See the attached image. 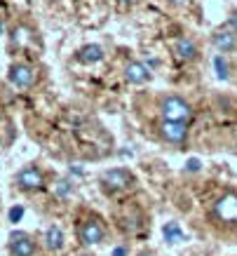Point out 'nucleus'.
<instances>
[{
  "label": "nucleus",
  "mask_w": 237,
  "mask_h": 256,
  "mask_svg": "<svg viewBox=\"0 0 237 256\" xmlns=\"http://www.w3.org/2000/svg\"><path fill=\"white\" fill-rule=\"evenodd\" d=\"M160 113L162 120H174V122H188L192 118V108L188 101H184L181 96H164L160 101Z\"/></svg>",
  "instance_id": "nucleus-1"
},
{
  "label": "nucleus",
  "mask_w": 237,
  "mask_h": 256,
  "mask_svg": "<svg viewBox=\"0 0 237 256\" xmlns=\"http://www.w3.org/2000/svg\"><path fill=\"white\" fill-rule=\"evenodd\" d=\"M132 184H134V174L127 172V170H122V167L110 170V172H104V174H101V186H104V190H106L108 195L130 190Z\"/></svg>",
  "instance_id": "nucleus-2"
},
{
  "label": "nucleus",
  "mask_w": 237,
  "mask_h": 256,
  "mask_svg": "<svg viewBox=\"0 0 237 256\" xmlns=\"http://www.w3.org/2000/svg\"><path fill=\"white\" fill-rule=\"evenodd\" d=\"M16 186H19V190H24V193L40 190V188L45 186V174L40 172V167L28 164V167H24V170L16 174Z\"/></svg>",
  "instance_id": "nucleus-3"
},
{
  "label": "nucleus",
  "mask_w": 237,
  "mask_h": 256,
  "mask_svg": "<svg viewBox=\"0 0 237 256\" xmlns=\"http://www.w3.org/2000/svg\"><path fill=\"white\" fill-rule=\"evenodd\" d=\"M214 216L221 224H237V195L226 193L214 204Z\"/></svg>",
  "instance_id": "nucleus-4"
},
{
  "label": "nucleus",
  "mask_w": 237,
  "mask_h": 256,
  "mask_svg": "<svg viewBox=\"0 0 237 256\" xmlns=\"http://www.w3.org/2000/svg\"><path fill=\"white\" fill-rule=\"evenodd\" d=\"M160 136L169 144H181L188 136V130H186V122H174V120H162L160 122Z\"/></svg>",
  "instance_id": "nucleus-5"
},
{
  "label": "nucleus",
  "mask_w": 237,
  "mask_h": 256,
  "mask_svg": "<svg viewBox=\"0 0 237 256\" xmlns=\"http://www.w3.org/2000/svg\"><path fill=\"white\" fill-rule=\"evenodd\" d=\"M10 82L14 87H31L36 82V70L28 66V64H14L8 73Z\"/></svg>",
  "instance_id": "nucleus-6"
},
{
  "label": "nucleus",
  "mask_w": 237,
  "mask_h": 256,
  "mask_svg": "<svg viewBox=\"0 0 237 256\" xmlns=\"http://www.w3.org/2000/svg\"><path fill=\"white\" fill-rule=\"evenodd\" d=\"M36 242L26 233H12L10 235V254L12 256H33Z\"/></svg>",
  "instance_id": "nucleus-7"
},
{
  "label": "nucleus",
  "mask_w": 237,
  "mask_h": 256,
  "mask_svg": "<svg viewBox=\"0 0 237 256\" xmlns=\"http://www.w3.org/2000/svg\"><path fill=\"white\" fill-rule=\"evenodd\" d=\"M78 235H80V242H82V244L92 247V244H99V242L104 240V228H101V224H96V221H87V224L80 226Z\"/></svg>",
  "instance_id": "nucleus-8"
},
{
  "label": "nucleus",
  "mask_w": 237,
  "mask_h": 256,
  "mask_svg": "<svg viewBox=\"0 0 237 256\" xmlns=\"http://www.w3.org/2000/svg\"><path fill=\"white\" fill-rule=\"evenodd\" d=\"M124 78L130 80L132 85H141V82H146V80L150 78V70H148V66L141 62H132L127 68H124Z\"/></svg>",
  "instance_id": "nucleus-9"
},
{
  "label": "nucleus",
  "mask_w": 237,
  "mask_h": 256,
  "mask_svg": "<svg viewBox=\"0 0 237 256\" xmlns=\"http://www.w3.org/2000/svg\"><path fill=\"white\" fill-rule=\"evenodd\" d=\"M174 52L178 59L190 62V59H195V54H198V47H195V42H192L190 38H178L174 42Z\"/></svg>",
  "instance_id": "nucleus-10"
},
{
  "label": "nucleus",
  "mask_w": 237,
  "mask_h": 256,
  "mask_svg": "<svg viewBox=\"0 0 237 256\" xmlns=\"http://www.w3.org/2000/svg\"><path fill=\"white\" fill-rule=\"evenodd\" d=\"M45 244H47L50 252H62V247H64V230L56 224L50 226V228L45 230Z\"/></svg>",
  "instance_id": "nucleus-11"
},
{
  "label": "nucleus",
  "mask_w": 237,
  "mask_h": 256,
  "mask_svg": "<svg viewBox=\"0 0 237 256\" xmlns=\"http://www.w3.org/2000/svg\"><path fill=\"white\" fill-rule=\"evenodd\" d=\"M214 47L221 50V52H230L237 47V36L235 31H218L214 36Z\"/></svg>",
  "instance_id": "nucleus-12"
},
{
  "label": "nucleus",
  "mask_w": 237,
  "mask_h": 256,
  "mask_svg": "<svg viewBox=\"0 0 237 256\" xmlns=\"http://www.w3.org/2000/svg\"><path fill=\"white\" fill-rule=\"evenodd\" d=\"M10 40H12V45H14V47H26L33 40V31L28 28V26H24V24H22V26H14V28H12Z\"/></svg>",
  "instance_id": "nucleus-13"
},
{
  "label": "nucleus",
  "mask_w": 237,
  "mask_h": 256,
  "mask_svg": "<svg viewBox=\"0 0 237 256\" xmlns=\"http://www.w3.org/2000/svg\"><path fill=\"white\" fill-rule=\"evenodd\" d=\"M101 56H104V50L99 45H87L78 52V59L82 64H96V62H101Z\"/></svg>",
  "instance_id": "nucleus-14"
},
{
  "label": "nucleus",
  "mask_w": 237,
  "mask_h": 256,
  "mask_svg": "<svg viewBox=\"0 0 237 256\" xmlns=\"http://www.w3.org/2000/svg\"><path fill=\"white\" fill-rule=\"evenodd\" d=\"M162 235H164V240H167L169 244H176V242L184 240V230H181V226L174 224V221L164 224V228H162Z\"/></svg>",
  "instance_id": "nucleus-15"
},
{
  "label": "nucleus",
  "mask_w": 237,
  "mask_h": 256,
  "mask_svg": "<svg viewBox=\"0 0 237 256\" xmlns=\"http://www.w3.org/2000/svg\"><path fill=\"white\" fill-rule=\"evenodd\" d=\"M54 198H68L70 193H73V184H70L68 178H62V181H56L52 188Z\"/></svg>",
  "instance_id": "nucleus-16"
},
{
  "label": "nucleus",
  "mask_w": 237,
  "mask_h": 256,
  "mask_svg": "<svg viewBox=\"0 0 237 256\" xmlns=\"http://www.w3.org/2000/svg\"><path fill=\"white\" fill-rule=\"evenodd\" d=\"M214 68H216V76L221 80H228V64H226V59H223L221 54L214 56Z\"/></svg>",
  "instance_id": "nucleus-17"
},
{
  "label": "nucleus",
  "mask_w": 237,
  "mask_h": 256,
  "mask_svg": "<svg viewBox=\"0 0 237 256\" xmlns=\"http://www.w3.org/2000/svg\"><path fill=\"white\" fill-rule=\"evenodd\" d=\"M22 216H24V207H22V204H16V207H12V210H10V221H12V224H19V221H22Z\"/></svg>",
  "instance_id": "nucleus-18"
},
{
  "label": "nucleus",
  "mask_w": 237,
  "mask_h": 256,
  "mask_svg": "<svg viewBox=\"0 0 237 256\" xmlns=\"http://www.w3.org/2000/svg\"><path fill=\"white\" fill-rule=\"evenodd\" d=\"M186 170H188V172H198L200 170V160H198V158H190V160L186 162Z\"/></svg>",
  "instance_id": "nucleus-19"
},
{
  "label": "nucleus",
  "mask_w": 237,
  "mask_h": 256,
  "mask_svg": "<svg viewBox=\"0 0 237 256\" xmlns=\"http://www.w3.org/2000/svg\"><path fill=\"white\" fill-rule=\"evenodd\" d=\"M110 256H130V252H127L124 247H115L113 252H110Z\"/></svg>",
  "instance_id": "nucleus-20"
},
{
  "label": "nucleus",
  "mask_w": 237,
  "mask_h": 256,
  "mask_svg": "<svg viewBox=\"0 0 237 256\" xmlns=\"http://www.w3.org/2000/svg\"><path fill=\"white\" fill-rule=\"evenodd\" d=\"M230 26H232V31L237 33V12H232V16H230Z\"/></svg>",
  "instance_id": "nucleus-21"
},
{
  "label": "nucleus",
  "mask_w": 237,
  "mask_h": 256,
  "mask_svg": "<svg viewBox=\"0 0 237 256\" xmlns=\"http://www.w3.org/2000/svg\"><path fill=\"white\" fill-rule=\"evenodd\" d=\"M169 2H174V5H186L188 0H169Z\"/></svg>",
  "instance_id": "nucleus-22"
},
{
  "label": "nucleus",
  "mask_w": 237,
  "mask_h": 256,
  "mask_svg": "<svg viewBox=\"0 0 237 256\" xmlns=\"http://www.w3.org/2000/svg\"><path fill=\"white\" fill-rule=\"evenodd\" d=\"M2 28H5V22H2V16H0V33H2Z\"/></svg>",
  "instance_id": "nucleus-23"
},
{
  "label": "nucleus",
  "mask_w": 237,
  "mask_h": 256,
  "mask_svg": "<svg viewBox=\"0 0 237 256\" xmlns=\"http://www.w3.org/2000/svg\"><path fill=\"white\" fill-rule=\"evenodd\" d=\"M82 256H90V254H82Z\"/></svg>",
  "instance_id": "nucleus-24"
},
{
  "label": "nucleus",
  "mask_w": 237,
  "mask_h": 256,
  "mask_svg": "<svg viewBox=\"0 0 237 256\" xmlns=\"http://www.w3.org/2000/svg\"><path fill=\"white\" fill-rule=\"evenodd\" d=\"M122 2H127V0H122Z\"/></svg>",
  "instance_id": "nucleus-25"
}]
</instances>
